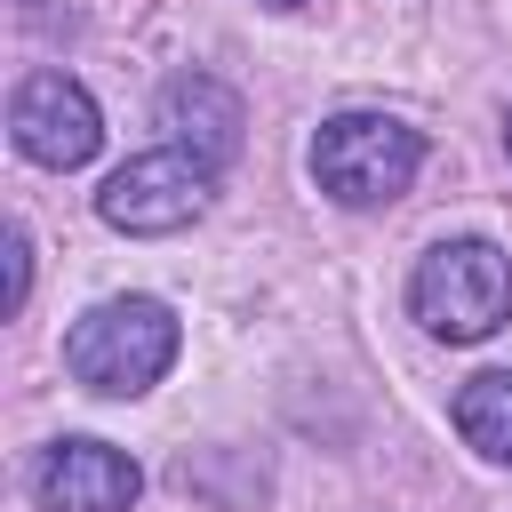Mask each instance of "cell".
Returning a JSON list of instances; mask_svg holds the SVG:
<instances>
[{
    "label": "cell",
    "instance_id": "8992f818",
    "mask_svg": "<svg viewBox=\"0 0 512 512\" xmlns=\"http://www.w3.org/2000/svg\"><path fill=\"white\" fill-rule=\"evenodd\" d=\"M32 488H40V512H128L144 472L112 440H56L32 472Z\"/></svg>",
    "mask_w": 512,
    "mask_h": 512
},
{
    "label": "cell",
    "instance_id": "7a4b0ae2",
    "mask_svg": "<svg viewBox=\"0 0 512 512\" xmlns=\"http://www.w3.org/2000/svg\"><path fill=\"white\" fill-rule=\"evenodd\" d=\"M408 312L448 344L496 336L512 320V256L496 240H440L408 280Z\"/></svg>",
    "mask_w": 512,
    "mask_h": 512
},
{
    "label": "cell",
    "instance_id": "3957f363",
    "mask_svg": "<svg viewBox=\"0 0 512 512\" xmlns=\"http://www.w3.org/2000/svg\"><path fill=\"white\" fill-rule=\"evenodd\" d=\"M416 160H424L416 128H400V120H384V112H336V120H320V136H312V176H320V192L344 200V208H384V200H400L408 176H416Z\"/></svg>",
    "mask_w": 512,
    "mask_h": 512
},
{
    "label": "cell",
    "instance_id": "30bf717a",
    "mask_svg": "<svg viewBox=\"0 0 512 512\" xmlns=\"http://www.w3.org/2000/svg\"><path fill=\"white\" fill-rule=\"evenodd\" d=\"M264 8H304V0H264Z\"/></svg>",
    "mask_w": 512,
    "mask_h": 512
},
{
    "label": "cell",
    "instance_id": "6da1fadb",
    "mask_svg": "<svg viewBox=\"0 0 512 512\" xmlns=\"http://www.w3.org/2000/svg\"><path fill=\"white\" fill-rule=\"evenodd\" d=\"M168 360H176V312H168L160 296H112V304L80 312L72 336H64L72 384H88V392H104V400L152 392V384L168 376Z\"/></svg>",
    "mask_w": 512,
    "mask_h": 512
},
{
    "label": "cell",
    "instance_id": "9c48e42d",
    "mask_svg": "<svg viewBox=\"0 0 512 512\" xmlns=\"http://www.w3.org/2000/svg\"><path fill=\"white\" fill-rule=\"evenodd\" d=\"M24 288H32V240L24 224H8V312H24Z\"/></svg>",
    "mask_w": 512,
    "mask_h": 512
},
{
    "label": "cell",
    "instance_id": "5b68a950",
    "mask_svg": "<svg viewBox=\"0 0 512 512\" xmlns=\"http://www.w3.org/2000/svg\"><path fill=\"white\" fill-rule=\"evenodd\" d=\"M8 128H16V152L40 160V168H80L104 144L96 96L72 72H24L16 80V104H8Z\"/></svg>",
    "mask_w": 512,
    "mask_h": 512
},
{
    "label": "cell",
    "instance_id": "ba28073f",
    "mask_svg": "<svg viewBox=\"0 0 512 512\" xmlns=\"http://www.w3.org/2000/svg\"><path fill=\"white\" fill-rule=\"evenodd\" d=\"M456 432L488 456V464H512V368H488L456 392Z\"/></svg>",
    "mask_w": 512,
    "mask_h": 512
},
{
    "label": "cell",
    "instance_id": "277c9868",
    "mask_svg": "<svg viewBox=\"0 0 512 512\" xmlns=\"http://www.w3.org/2000/svg\"><path fill=\"white\" fill-rule=\"evenodd\" d=\"M208 200H216V160H200L184 144H160V152H136L128 168L104 176L96 216L112 232H144L152 240V232H184L192 216H208Z\"/></svg>",
    "mask_w": 512,
    "mask_h": 512
},
{
    "label": "cell",
    "instance_id": "52a82bcc",
    "mask_svg": "<svg viewBox=\"0 0 512 512\" xmlns=\"http://www.w3.org/2000/svg\"><path fill=\"white\" fill-rule=\"evenodd\" d=\"M160 128H168V144H184V152H200V160H232L240 152V128H248V112H240V96L224 88V80H208V72H176L168 88H160Z\"/></svg>",
    "mask_w": 512,
    "mask_h": 512
}]
</instances>
